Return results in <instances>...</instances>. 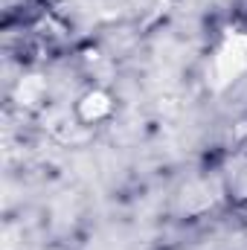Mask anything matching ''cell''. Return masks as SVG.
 <instances>
[{
  "label": "cell",
  "instance_id": "cell-1",
  "mask_svg": "<svg viewBox=\"0 0 247 250\" xmlns=\"http://www.w3.org/2000/svg\"><path fill=\"white\" fill-rule=\"evenodd\" d=\"M247 70V35H227L221 47L215 50L212 64H209V84L215 90L233 84Z\"/></svg>",
  "mask_w": 247,
  "mask_h": 250
},
{
  "label": "cell",
  "instance_id": "cell-2",
  "mask_svg": "<svg viewBox=\"0 0 247 250\" xmlns=\"http://www.w3.org/2000/svg\"><path fill=\"white\" fill-rule=\"evenodd\" d=\"M111 96L108 93H102V90H90V93H84L82 96V102H79V117L84 120V123H99V120H105L108 114H111Z\"/></svg>",
  "mask_w": 247,
  "mask_h": 250
}]
</instances>
